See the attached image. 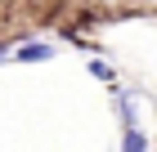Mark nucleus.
Returning <instances> with one entry per match:
<instances>
[{"label":"nucleus","instance_id":"f03ea898","mask_svg":"<svg viewBox=\"0 0 157 152\" xmlns=\"http://www.w3.org/2000/svg\"><path fill=\"white\" fill-rule=\"evenodd\" d=\"M121 152H148V139H144V130H139V121L121 125Z\"/></svg>","mask_w":157,"mask_h":152},{"label":"nucleus","instance_id":"7ed1b4c3","mask_svg":"<svg viewBox=\"0 0 157 152\" xmlns=\"http://www.w3.org/2000/svg\"><path fill=\"white\" fill-rule=\"evenodd\" d=\"M90 72H94L99 81H112V67H108V63H99V58H90Z\"/></svg>","mask_w":157,"mask_h":152},{"label":"nucleus","instance_id":"f257e3e1","mask_svg":"<svg viewBox=\"0 0 157 152\" xmlns=\"http://www.w3.org/2000/svg\"><path fill=\"white\" fill-rule=\"evenodd\" d=\"M9 54H13V63H49L59 49H54V40H27V45H13Z\"/></svg>","mask_w":157,"mask_h":152}]
</instances>
